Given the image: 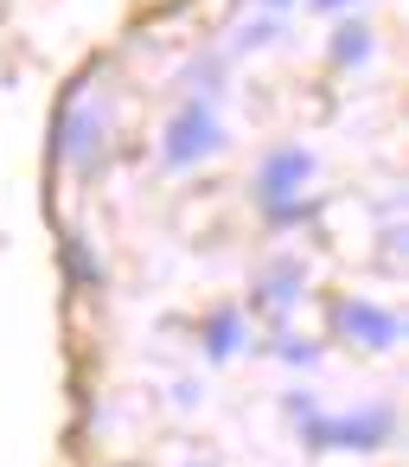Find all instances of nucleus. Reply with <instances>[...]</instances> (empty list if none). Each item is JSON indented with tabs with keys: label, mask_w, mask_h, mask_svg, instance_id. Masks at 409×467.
<instances>
[{
	"label": "nucleus",
	"mask_w": 409,
	"mask_h": 467,
	"mask_svg": "<svg viewBox=\"0 0 409 467\" xmlns=\"http://www.w3.org/2000/svg\"><path fill=\"white\" fill-rule=\"evenodd\" d=\"M211 148H218V122H211V109H199V103H192V109H186V116L173 122L167 161H173V167H186L192 154H211Z\"/></svg>",
	"instance_id": "obj_1"
},
{
	"label": "nucleus",
	"mask_w": 409,
	"mask_h": 467,
	"mask_svg": "<svg viewBox=\"0 0 409 467\" xmlns=\"http://www.w3.org/2000/svg\"><path fill=\"white\" fill-rule=\"evenodd\" d=\"M307 173H313V161H307L301 148L275 154V161H269V173H262V199H269V205H281L288 192H301V180H307Z\"/></svg>",
	"instance_id": "obj_2"
},
{
	"label": "nucleus",
	"mask_w": 409,
	"mask_h": 467,
	"mask_svg": "<svg viewBox=\"0 0 409 467\" xmlns=\"http://www.w3.org/2000/svg\"><path fill=\"white\" fill-rule=\"evenodd\" d=\"M339 327H345V333H358L364 346H390V339H396V320H390V314H377V307H364V301L339 307Z\"/></svg>",
	"instance_id": "obj_3"
}]
</instances>
